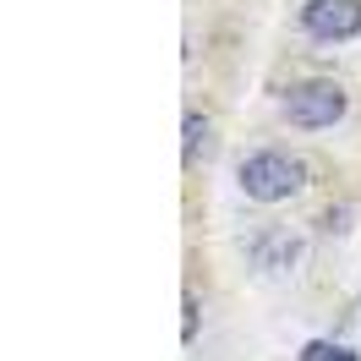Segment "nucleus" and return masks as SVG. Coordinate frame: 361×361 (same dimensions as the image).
Instances as JSON below:
<instances>
[{"mask_svg":"<svg viewBox=\"0 0 361 361\" xmlns=\"http://www.w3.org/2000/svg\"><path fill=\"white\" fill-rule=\"evenodd\" d=\"M301 180H307V164L285 148H257L241 159V192L252 203H279V197L301 192Z\"/></svg>","mask_w":361,"mask_h":361,"instance_id":"nucleus-1","label":"nucleus"},{"mask_svg":"<svg viewBox=\"0 0 361 361\" xmlns=\"http://www.w3.org/2000/svg\"><path fill=\"white\" fill-rule=\"evenodd\" d=\"M285 115H290L295 126H307V132H323V126H334L339 115H345V93H339L334 82H323V77L295 82V88L285 93Z\"/></svg>","mask_w":361,"mask_h":361,"instance_id":"nucleus-2","label":"nucleus"},{"mask_svg":"<svg viewBox=\"0 0 361 361\" xmlns=\"http://www.w3.org/2000/svg\"><path fill=\"white\" fill-rule=\"evenodd\" d=\"M301 27L312 33L317 44H339L361 33V0H312L301 11Z\"/></svg>","mask_w":361,"mask_h":361,"instance_id":"nucleus-3","label":"nucleus"},{"mask_svg":"<svg viewBox=\"0 0 361 361\" xmlns=\"http://www.w3.org/2000/svg\"><path fill=\"white\" fill-rule=\"evenodd\" d=\"M301 361H356V350H345V345H329V339H312Z\"/></svg>","mask_w":361,"mask_h":361,"instance_id":"nucleus-4","label":"nucleus"},{"mask_svg":"<svg viewBox=\"0 0 361 361\" xmlns=\"http://www.w3.org/2000/svg\"><path fill=\"white\" fill-rule=\"evenodd\" d=\"M197 137H203V115L186 121V154H197Z\"/></svg>","mask_w":361,"mask_h":361,"instance_id":"nucleus-5","label":"nucleus"}]
</instances>
